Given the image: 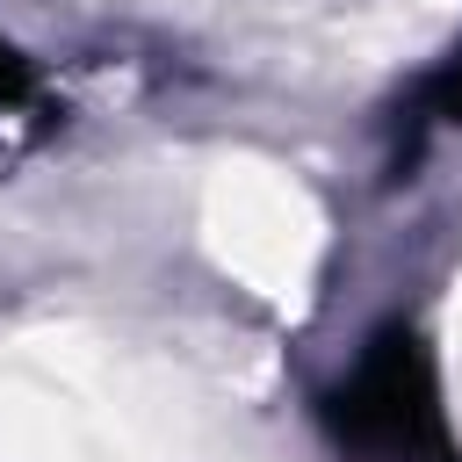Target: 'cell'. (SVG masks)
<instances>
[{
  "label": "cell",
  "mask_w": 462,
  "mask_h": 462,
  "mask_svg": "<svg viewBox=\"0 0 462 462\" xmlns=\"http://www.w3.org/2000/svg\"><path fill=\"white\" fill-rule=\"evenodd\" d=\"M318 404H325L332 440L354 448L361 462H448L433 354L411 325H383Z\"/></svg>",
  "instance_id": "1"
},
{
  "label": "cell",
  "mask_w": 462,
  "mask_h": 462,
  "mask_svg": "<svg viewBox=\"0 0 462 462\" xmlns=\"http://www.w3.org/2000/svg\"><path fill=\"white\" fill-rule=\"evenodd\" d=\"M419 116L426 123H462V58H448L433 79H419Z\"/></svg>",
  "instance_id": "2"
},
{
  "label": "cell",
  "mask_w": 462,
  "mask_h": 462,
  "mask_svg": "<svg viewBox=\"0 0 462 462\" xmlns=\"http://www.w3.org/2000/svg\"><path fill=\"white\" fill-rule=\"evenodd\" d=\"M29 94H36V65H29V58L0 36V108H22Z\"/></svg>",
  "instance_id": "3"
}]
</instances>
